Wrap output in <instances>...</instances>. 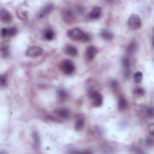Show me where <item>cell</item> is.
Masks as SVG:
<instances>
[{
  "instance_id": "6da1fadb",
  "label": "cell",
  "mask_w": 154,
  "mask_h": 154,
  "mask_svg": "<svg viewBox=\"0 0 154 154\" xmlns=\"http://www.w3.org/2000/svg\"><path fill=\"white\" fill-rule=\"evenodd\" d=\"M67 34L68 36L72 40L82 41L86 35V33L78 28H74L69 30L67 32Z\"/></svg>"
},
{
  "instance_id": "7a4b0ae2",
  "label": "cell",
  "mask_w": 154,
  "mask_h": 154,
  "mask_svg": "<svg viewBox=\"0 0 154 154\" xmlns=\"http://www.w3.org/2000/svg\"><path fill=\"white\" fill-rule=\"evenodd\" d=\"M60 68L63 73L66 75L72 74L75 69V66L74 63L71 60L67 59L64 60L61 62Z\"/></svg>"
},
{
  "instance_id": "3957f363",
  "label": "cell",
  "mask_w": 154,
  "mask_h": 154,
  "mask_svg": "<svg viewBox=\"0 0 154 154\" xmlns=\"http://www.w3.org/2000/svg\"><path fill=\"white\" fill-rule=\"evenodd\" d=\"M128 24L131 29L137 30L141 26V21L139 16L136 14H133L129 17Z\"/></svg>"
},
{
  "instance_id": "277c9868",
  "label": "cell",
  "mask_w": 154,
  "mask_h": 154,
  "mask_svg": "<svg viewBox=\"0 0 154 154\" xmlns=\"http://www.w3.org/2000/svg\"><path fill=\"white\" fill-rule=\"evenodd\" d=\"M43 53V49L39 46H33L29 47L26 51V56L28 57H39Z\"/></svg>"
},
{
  "instance_id": "5b68a950",
  "label": "cell",
  "mask_w": 154,
  "mask_h": 154,
  "mask_svg": "<svg viewBox=\"0 0 154 154\" xmlns=\"http://www.w3.org/2000/svg\"><path fill=\"white\" fill-rule=\"evenodd\" d=\"M90 96L93 100V105L95 107H99L102 106L103 100L102 95L97 91H92L90 92Z\"/></svg>"
},
{
  "instance_id": "8992f818",
  "label": "cell",
  "mask_w": 154,
  "mask_h": 154,
  "mask_svg": "<svg viewBox=\"0 0 154 154\" xmlns=\"http://www.w3.org/2000/svg\"><path fill=\"white\" fill-rule=\"evenodd\" d=\"M62 15L63 20L68 24L73 23V22L75 20V15L74 14L72 9H67L64 10L63 11Z\"/></svg>"
},
{
  "instance_id": "52a82bcc",
  "label": "cell",
  "mask_w": 154,
  "mask_h": 154,
  "mask_svg": "<svg viewBox=\"0 0 154 154\" xmlns=\"http://www.w3.org/2000/svg\"><path fill=\"white\" fill-rule=\"evenodd\" d=\"M53 8H54V4H53L52 3H48L46 4L39 11L38 14V17L39 18H42L46 16L53 10Z\"/></svg>"
},
{
  "instance_id": "ba28073f",
  "label": "cell",
  "mask_w": 154,
  "mask_h": 154,
  "mask_svg": "<svg viewBox=\"0 0 154 154\" xmlns=\"http://www.w3.org/2000/svg\"><path fill=\"white\" fill-rule=\"evenodd\" d=\"M122 64L123 69V75L125 77L128 78L130 74L131 62L128 57H125L122 59Z\"/></svg>"
},
{
  "instance_id": "9c48e42d",
  "label": "cell",
  "mask_w": 154,
  "mask_h": 154,
  "mask_svg": "<svg viewBox=\"0 0 154 154\" xmlns=\"http://www.w3.org/2000/svg\"><path fill=\"white\" fill-rule=\"evenodd\" d=\"M97 52H98V50L96 46L93 45L89 46L86 50V54L87 59L89 60H93L96 56Z\"/></svg>"
},
{
  "instance_id": "30bf717a",
  "label": "cell",
  "mask_w": 154,
  "mask_h": 154,
  "mask_svg": "<svg viewBox=\"0 0 154 154\" xmlns=\"http://www.w3.org/2000/svg\"><path fill=\"white\" fill-rule=\"evenodd\" d=\"M0 18H1V21L5 24L10 23L12 21L11 14L4 9H1V12H0Z\"/></svg>"
},
{
  "instance_id": "8fae6325",
  "label": "cell",
  "mask_w": 154,
  "mask_h": 154,
  "mask_svg": "<svg viewBox=\"0 0 154 154\" xmlns=\"http://www.w3.org/2000/svg\"><path fill=\"white\" fill-rule=\"evenodd\" d=\"M102 13V8L99 6H95L89 13V18L91 19H97L99 18Z\"/></svg>"
},
{
  "instance_id": "7c38bea8",
  "label": "cell",
  "mask_w": 154,
  "mask_h": 154,
  "mask_svg": "<svg viewBox=\"0 0 154 154\" xmlns=\"http://www.w3.org/2000/svg\"><path fill=\"white\" fill-rule=\"evenodd\" d=\"M64 50L66 54L71 56H76L78 53L77 48L75 46L71 45H66Z\"/></svg>"
},
{
  "instance_id": "4fadbf2b",
  "label": "cell",
  "mask_w": 154,
  "mask_h": 154,
  "mask_svg": "<svg viewBox=\"0 0 154 154\" xmlns=\"http://www.w3.org/2000/svg\"><path fill=\"white\" fill-rule=\"evenodd\" d=\"M55 113L60 118L66 119L70 115V112L68 109L65 108H60L55 110Z\"/></svg>"
},
{
  "instance_id": "5bb4252c",
  "label": "cell",
  "mask_w": 154,
  "mask_h": 154,
  "mask_svg": "<svg viewBox=\"0 0 154 154\" xmlns=\"http://www.w3.org/2000/svg\"><path fill=\"white\" fill-rule=\"evenodd\" d=\"M100 36L101 37L106 40H111L113 37V34L112 32L107 30H102L100 32Z\"/></svg>"
},
{
  "instance_id": "9a60e30c",
  "label": "cell",
  "mask_w": 154,
  "mask_h": 154,
  "mask_svg": "<svg viewBox=\"0 0 154 154\" xmlns=\"http://www.w3.org/2000/svg\"><path fill=\"white\" fill-rule=\"evenodd\" d=\"M59 99L62 102L66 100L69 97V94L66 90L64 89H59L57 93Z\"/></svg>"
},
{
  "instance_id": "2e32d148",
  "label": "cell",
  "mask_w": 154,
  "mask_h": 154,
  "mask_svg": "<svg viewBox=\"0 0 154 154\" xmlns=\"http://www.w3.org/2000/svg\"><path fill=\"white\" fill-rule=\"evenodd\" d=\"M84 124H85L84 119L82 117L78 118L77 119L75 123V129L77 131H81L84 126Z\"/></svg>"
},
{
  "instance_id": "e0dca14e",
  "label": "cell",
  "mask_w": 154,
  "mask_h": 154,
  "mask_svg": "<svg viewBox=\"0 0 154 154\" xmlns=\"http://www.w3.org/2000/svg\"><path fill=\"white\" fill-rule=\"evenodd\" d=\"M128 104L126 99L123 96H121L118 102V109L120 111H123L127 107Z\"/></svg>"
},
{
  "instance_id": "ac0fdd59",
  "label": "cell",
  "mask_w": 154,
  "mask_h": 154,
  "mask_svg": "<svg viewBox=\"0 0 154 154\" xmlns=\"http://www.w3.org/2000/svg\"><path fill=\"white\" fill-rule=\"evenodd\" d=\"M54 36H55L54 31L51 29H47L44 32V34H43L44 39L48 41L53 40L54 38Z\"/></svg>"
},
{
  "instance_id": "d6986e66",
  "label": "cell",
  "mask_w": 154,
  "mask_h": 154,
  "mask_svg": "<svg viewBox=\"0 0 154 154\" xmlns=\"http://www.w3.org/2000/svg\"><path fill=\"white\" fill-rule=\"evenodd\" d=\"M137 49V44L135 41L131 42L126 48V52L129 54H133Z\"/></svg>"
},
{
  "instance_id": "ffe728a7",
  "label": "cell",
  "mask_w": 154,
  "mask_h": 154,
  "mask_svg": "<svg viewBox=\"0 0 154 154\" xmlns=\"http://www.w3.org/2000/svg\"><path fill=\"white\" fill-rule=\"evenodd\" d=\"M9 45L6 43H3L1 45V56L4 58H6L9 56Z\"/></svg>"
},
{
  "instance_id": "44dd1931",
  "label": "cell",
  "mask_w": 154,
  "mask_h": 154,
  "mask_svg": "<svg viewBox=\"0 0 154 154\" xmlns=\"http://www.w3.org/2000/svg\"><path fill=\"white\" fill-rule=\"evenodd\" d=\"M16 15L19 19L22 21H26L27 19V13L25 11L21 9L18 10L16 12Z\"/></svg>"
},
{
  "instance_id": "7402d4cb",
  "label": "cell",
  "mask_w": 154,
  "mask_h": 154,
  "mask_svg": "<svg viewBox=\"0 0 154 154\" xmlns=\"http://www.w3.org/2000/svg\"><path fill=\"white\" fill-rule=\"evenodd\" d=\"M33 141H34V144L36 146L39 147L40 144V136L39 134L37 131H34L32 134Z\"/></svg>"
},
{
  "instance_id": "603a6c76",
  "label": "cell",
  "mask_w": 154,
  "mask_h": 154,
  "mask_svg": "<svg viewBox=\"0 0 154 154\" xmlns=\"http://www.w3.org/2000/svg\"><path fill=\"white\" fill-rule=\"evenodd\" d=\"M142 79H143V74L141 73V72L138 71L134 74V80L136 83L137 84L140 83L142 81Z\"/></svg>"
},
{
  "instance_id": "cb8c5ba5",
  "label": "cell",
  "mask_w": 154,
  "mask_h": 154,
  "mask_svg": "<svg viewBox=\"0 0 154 154\" xmlns=\"http://www.w3.org/2000/svg\"><path fill=\"white\" fill-rule=\"evenodd\" d=\"M134 93L138 96H143L145 93V90L144 89L141 87H136L134 90Z\"/></svg>"
},
{
  "instance_id": "d4e9b609",
  "label": "cell",
  "mask_w": 154,
  "mask_h": 154,
  "mask_svg": "<svg viewBox=\"0 0 154 154\" xmlns=\"http://www.w3.org/2000/svg\"><path fill=\"white\" fill-rule=\"evenodd\" d=\"M8 30V37L15 36L18 33V30L16 27H12L7 28Z\"/></svg>"
},
{
  "instance_id": "484cf974",
  "label": "cell",
  "mask_w": 154,
  "mask_h": 154,
  "mask_svg": "<svg viewBox=\"0 0 154 154\" xmlns=\"http://www.w3.org/2000/svg\"><path fill=\"white\" fill-rule=\"evenodd\" d=\"M7 77L5 75H2L0 78V83H1V87H4L7 84Z\"/></svg>"
},
{
  "instance_id": "4316f807",
  "label": "cell",
  "mask_w": 154,
  "mask_h": 154,
  "mask_svg": "<svg viewBox=\"0 0 154 154\" xmlns=\"http://www.w3.org/2000/svg\"><path fill=\"white\" fill-rule=\"evenodd\" d=\"M1 35L3 37H8V30L7 28H3L1 30Z\"/></svg>"
},
{
  "instance_id": "83f0119b",
  "label": "cell",
  "mask_w": 154,
  "mask_h": 154,
  "mask_svg": "<svg viewBox=\"0 0 154 154\" xmlns=\"http://www.w3.org/2000/svg\"><path fill=\"white\" fill-rule=\"evenodd\" d=\"M118 84L116 81H112L111 83V87L112 88L113 90H117L118 89Z\"/></svg>"
},
{
  "instance_id": "f1b7e54d",
  "label": "cell",
  "mask_w": 154,
  "mask_h": 154,
  "mask_svg": "<svg viewBox=\"0 0 154 154\" xmlns=\"http://www.w3.org/2000/svg\"><path fill=\"white\" fill-rule=\"evenodd\" d=\"M146 115L149 118H153V110L152 108H149L146 110Z\"/></svg>"
},
{
  "instance_id": "f546056e",
  "label": "cell",
  "mask_w": 154,
  "mask_h": 154,
  "mask_svg": "<svg viewBox=\"0 0 154 154\" xmlns=\"http://www.w3.org/2000/svg\"><path fill=\"white\" fill-rule=\"evenodd\" d=\"M146 144L147 146H152L153 144V138H147L146 140Z\"/></svg>"
},
{
  "instance_id": "4dcf8cb0",
  "label": "cell",
  "mask_w": 154,
  "mask_h": 154,
  "mask_svg": "<svg viewBox=\"0 0 154 154\" xmlns=\"http://www.w3.org/2000/svg\"><path fill=\"white\" fill-rule=\"evenodd\" d=\"M153 130H154V128H153V124L152 123L149 125V132L150 133V134L152 135H153Z\"/></svg>"
}]
</instances>
